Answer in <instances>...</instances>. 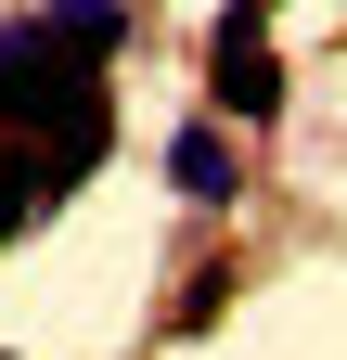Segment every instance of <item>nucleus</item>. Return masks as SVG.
<instances>
[{
  "label": "nucleus",
  "mask_w": 347,
  "mask_h": 360,
  "mask_svg": "<svg viewBox=\"0 0 347 360\" xmlns=\"http://www.w3.org/2000/svg\"><path fill=\"white\" fill-rule=\"evenodd\" d=\"M219 309H232V270H193V283H181V335H206Z\"/></svg>",
  "instance_id": "5"
},
{
  "label": "nucleus",
  "mask_w": 347,
  "mask_h": 360,
  "mask_svg": "<svg viewBox=\"0 0 347 360\" xmlns=\"http://www.w3.org/2000/svg\"><path fill=\"white\" fill-rule=\"evenodd\" d=\"M26 219H52V206H39V155L13 142V155H0V232H26Z\"/></svg>",
  "instance_id": "4"
},
{
  "label": "nucleus",
  "mask_w": 347,
  "mask_h": 360,
  "mask_svg": "<svg viewBox=\"0 0 347 360\" xmlns=\"http://www.w3.org/2000/svg\"><path fill=\"white\" fill-rule=\"evenodd\" d=\"M116 39H129L116 0H39V13H13V26H0V116H13V129H52L77 103H103Z\"/></svg>",
  "instance_id": "1"
},
{
  "label": "nucleus",
  "mask_w": 347,
  "mask_h": 360,
  "mask_svg": "<svg viewBox=\"0 0 347 360\" xmlns=\"http://www.w3.org/2000/svg\"><path fill=\"white\" fill-rule=\"evenodd\" d=\"M206 103L244 116V129H270L283 116V65H270V26H257V0H232L219 39H206Z\"/></svg>",
  "instance_id": "2"
},
{
  "label": "nucleus",
  "mask_w": 347,
  "mask_h": 360,
  "mask_svg": "<svg viewBox=\"0 0 347 360\" xmlns=\"http://www.w3.org/2000/svg\"><path fill=\"white\" fill-rule=\"evenodd\" d=\"M167 180H181L193 206H232V193H244V167H232V129H219V116H193L181 142H167Z\"/></svg>",
  "instance_id": "3"
}]
</instances>
